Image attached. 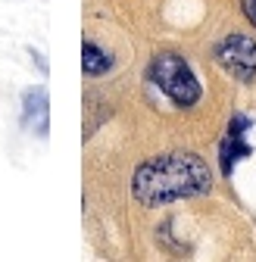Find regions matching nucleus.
Returning a JSON list of instances; mask_svg holds the SVG:
<instances>
[{
    "label": "nucleus",
    "mask_w": 256,
    "mask_h": 262,
    "mask_svg": "<svg viewBox=\"0 0 256 262\" xmlns=\"http://www.w3.org/2000/svg\"><path fill=\"white\" fill-rule=\"evenodd\" d=\"M212 190V172L197 153H163L153 156L135 169L132 175V196L144 209L166 206L175 200H190Z\"/></svg>",
    "instance_id": "nucleus-1"
},
{
    "label": "nucleus",
    "mask_w": 256,
    "mask_h": 262,
    "mask_svg": "<svg viewBox=\"0 0 256 262\" xmlns=\"http://www.w3.org/2000/svg\"><path fill=\"white\" fill-rule=\"evenodd\" d=\"M153 88H159L178 110H190L200 103L203 88L190 69V62L178 53H156L150 59V69H147Z\"/></svg>",
    "instance_id": "nucleus-2"
},
{
    "label": "nucleus",
    "mask_w": 256,
    "mask_h": 262,
    "mask_svg": "<svg viewBox=\"0 0 256 262\" xmlns=\"http://www.w3.org/2000/svg\"><path fill=\"white\" fill-rule=\"evenodd\" d=\"M216 62L225 69L231 78L250 84L256 78V41L250 35H241V31H234V35H225L219 44H216Z\"/></svg>",
    "instance_id": "nucleus-3"
},
{
    "label": "nucleus",
    "mask_w": 256,
    "mask_h": 262,
    "mask_svg": "<svg viewBox=\"0 0 256 262\" xmlns=\"http://www.w3.org/2000/svg\"><path fill=\"white\" fill-rule=\"evenodd\" d=\"M250 119L247 116H231V122H228V131H225V138H222V144H219V169H222V175L225 178H231V172H234V166L244 159V156H250L253 150H250V144H247V131H250Z\"/></svg>",
    "instance_id": "nucleus-4"
},
{
    "label": "nucleus",
    "mask_w": 256,
    "mask_h": 262,
    "mask_svg": "<svg viewBox=\"0 0 256 262\" xmlns=\"http://www.w3.org/2000/svg\"><path fill=\"white\" fill-rule=\"evenodd\" d=\"M22 122L35 131L38 138H47L50 131V100H47V88H31L22 97Z\"/></svg>",
    "instance_id": "nucleus-5"
},
{
    "label": "nucleus",
    "mask_w": 256,
    "mask_h": 262,
    "mask_svg": "<svg viewBox=\"0 0 256 262\" xmlns=\"http://www.w3.org/2000/svg\"><path fill=\"white\" fill-rule=\"evenodd\" d=\"M110 69H113V53L103 50L97 41L84 38V41H81V72H84L88 78H100V75H106Z\"/></svg>",
    "instance_id": "nucleus-6"
},
{
    "label": "nucleus",
    "mask_w": 256,
    "mask_h": 262,
    "mask_svg": "<svg viewBox=\"0 0 256 262\" xmlns=\"http://www.w3.org/2000/svg\"><path fill=\"white\" fill-rule=\"evenodd\" d=\"M241 7H244V16L250 19V25L256 28V0H241Z\"/></svg>",
    "instance_id": "nucleus-7"
}]
</instances>
